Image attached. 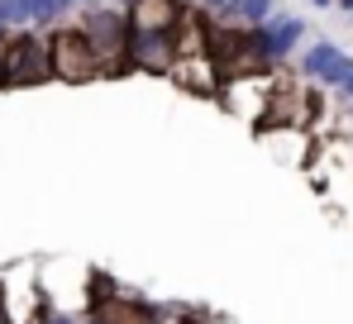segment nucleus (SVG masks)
Returning <instances> with one entry per match:
<instances>
[{
  "label": "nucleus",
  "mask_w": 353,
  "mask_h": 324,
  "mask_svg": "<svg viewBox=\"0 0 353 324\" xmlns=\"http://www.w3.org/2000/svg\"><path fill=\"white\" fill-rule=\"evenodd\" d=\"M53 72L67 77V81H86L96 72H105L96 48H91V39H86V29H67V34L53 39Z\"/></svg>",
  "instance_id": "obj_1"
},
{
  "label": "nucleus",
  "mask_w": 353,
  "mask_h": 324,
  "mask_svg": "<svg viewBox=\"0 0 353 324\" xmlns=\"http://www.w3.org/2000/svg\"><path fill=\"white\" fill-rule=\"evenodd\" d=\"M176 24V0H134V34H168Z\"/></svg>",
  "instance_id": "obj_2"
},
{
  "label": "nucleus",
  "mask_w": 353,
  "mask_h": 324,
  "mask_svg": "<svg viewBox=\"0 0 353 324\" xmlns=\"http://www.w3.org/2000/svg\"><path fill=\"white\" fill-rule=\"evenodd\" d=\"M239 14L243 19H263L268 14V0H239Z\"/></svg>",
  "instance_id": "obj_3"
},
{
  "label": "nucleus",
  "mask_w": 353,
  "mask_h": 324,
  "mask_svg": "<svg viewBox=\"0 0 353 324\" xmlns=\"http://www.w3.org/2000/svg\"><path fill=\"white\" fill-rule=\"evenodd\" d=\"M91 324H96V320H91Z\"/></svg>",
  "instance_id": "obj_4"
}]
</instances>
